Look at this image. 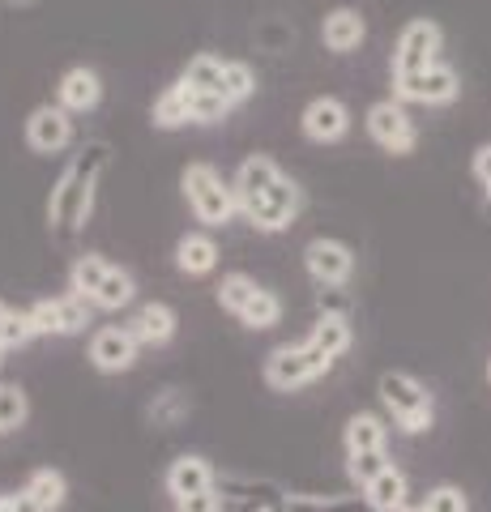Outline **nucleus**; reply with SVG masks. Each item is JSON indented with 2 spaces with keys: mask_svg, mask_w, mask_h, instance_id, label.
<instances>
[{
  "mask_svg": "<svg viewBox=\"0 0 491 512\" xmlns=\"http://www.w3.org/2000/svg\"><path fill=\"white\" fill-rule=\"evenodd\" d=\"M235 111V103L218 99L210 90L188 86L184 77H176L171 86L158 90V99L150 103V124L158 133H180V128H210V124H227V116Z\"/></svg>",
  "mask_w": 491,
  "mask_h": 512,
  "instance_id": "nucleus-4",
  "label": "nucleus"
},
{
  "mask_svg": "<svg viewBox=\"0 0 491 512\" xmlns=\"http://www.w3.org/2000/svg\"><path fill=\"white\" fill-rule=\"evenodd\" d=\"M77 299H86L94 312H124L137 303V278L133 269H124L120 261L103 252H77L69 265V286Z\"/></svg>",
  "mask_w": 491,
  "mask_h": 512,
  "instance_id": "nucleus-3",
  "label": "nucleus"
},
{
  "mask_svg": "<svg viewBox=\"0 0 491 512\" xmlns=\"http://www.w3.org/2000/svg\"><path fill=\"white\" fill-rule=\"evenodd\" d=\"M235 184V201H240V218L248 222L257 235H282L291 231L299 214H304V188H299L295 175H287L278 167L274 154H248L231 175Z\"/></svg>",
  "mask_w": 491,
  "mask_h": 512,
  "instance_id": "nucleus-1",
  "label": "nucleus"
},
{
  "mask_svg": "<svg viewBox=\"0 0 491 512\" xmlns=\"http://www.w3.org/2000/svg\"><path fill=\"white\" fill-rule=\"evenodd\" d=\"M389 419L376 410H355L342 427V453H389Z\"/></svg>",
  "mask_w": 491,
  "mask_h": 512,
  "instance_id": "nucleus-23",
  "label": "nucleus"
},
{
  "mask_svg": "<svg viewBox=\"0 0 491 512\" xmlns=\"http://www.w3.org/2000/svg\"><path fill=\"white\" fill-rule=\"evenodd\" d=\"M393 99L406 107H453L462 99V73L449 60H436L427 69L393 77Z\"/></svg>",
  "mask_w": 491,
  "mask_h": 512,
  "instance_id": "nucleus-10",
  "label": "nucleus"
},
{
  "mask_svg": "<svg viewBox=\"0 0 491 512\" xmlns=\"http://www.w3.org/2000/svg\"><path fill=\"white\" fill-rule=\"evenodd\" d=\"M171 508H176V512H223V508H227V491H223V487H214V491L188 495V500H176Z\"/></svg>",
  "mask_w": 491,
  "mask_h": 512,
  "instance_id": "nucleus-32",
  "label": "nucleus"
},
{
  "mask_svg": "<svg viewBox=\"0 0 491 512\" xmlns=\"http://www.w3.org/2000/svg\"><path fill=\"white\" fill-rule=\"evenodd\" d=\"M334 367H338V359H329L325 350L304 333L299 342H282V346L269 350L265 363H261V380L274 393H299V389H308V384H316L321 376H329Z\"/></svg>",
  "mask_w": 491,
  "mask_h": 512,
  "instance_id": "nucleus-8",
  "label": "nucleus"
},
{
  "mask_svg": "<svg viewBox=\"0 0 491 512\" xmlns=\"http://www.w3.org/2000/svg\"><path fill=\"white\" fill-rule=\"evenodd\" d=\"M188 410H193V406H188V397H184L180 389H163V393H158L154 402H150V419L163 423V427H171V423H180Z\"/></svg>",
  "mask_w": 491,
  "mask_h": 512,
  "instance_id": "nucleus-29",
  "label": "nucleus"
},
{
  "mask_svg": "<svg viewBox=\"0 0 491 512\" xmlns=\"http://www.w3.org/2000/svg\"><path fill=\"white\" fill-rule=\"evenodd\" d=\"M180 77L197 90H210L218 99H227L235 107H244L252 94L261 90V77L248 60H235V56H218V52H197L193 60L180 69Z\"/></svg>",
  "mask_w": 491,
  "mask_h": 512,
  "instance_id": "nucleus-9",
  "label": "nucleus"
},
{
  "mask_svg": "<svg viewBox=\"0 0 491 512\" xmlns=\"http://www.w3.org/2000/svg\"><path fill=\"white\" fill-rule=\"evenodd\" d=\"M398 512H423V504H415V500H410L406 508H398Z\"/></svg>",
  "mask_w": 491,
  "mask_h": 512,
  "instance_id": "nucleus-36",
  "label": "nucleus"
},
{
  "mask_svg": "<svg viewBox=\"0 0 491 512\" xmlns=\"http://www.w3.org/2000/svg\"><path fill=\"white\" fill-rule=\"evenodd\" d=\"M9 5H18V9H22V5H35V0H0V9H9Z\"/></svg>",
  "mask_w": 491,
  "mask_h": 512,
  "instance_id": "nucleus-35",
  "label": "nucleus"
},
{
  "mask_svg": "<svg viewBox=\"0 0 491 512\" xmlns=\"http://www.w3.org/2000/svg\"><path fill=\"white\" fill-rule=\"evenodd\" d=\"M9 312H13V303L0 299V325H5V320H9Z\"/></svg>",
  "mask_w": 491,
  "mask_h": 512,
  "instance_id": "nucleus-34",
  "label": "nucleus"
},
{
  "mask_svg": "<svg viewBox=\"0 0 491 512\" xmlns=\"http://www.w3.org/2000/svg\"><path fill=\"white\" fill-rule=\"evenodd\" d=\"M355 269H359V256L338 235H316L304 244V274L312 278V286H321V291H346Z\"/></svg>",
  "mask_w": 491,
  "mask_h": 512,
  "instance_id": "nucleus-12",
  "label": "nucleus"
},
{
  "mask_svg": "<svg viewBox=\"0 0 491 512\" xmlns=\"http://www.w3.org/2000/svg\"><path fill=\"white\" fill-rule=\"evenodd\" d=\"M470 175H474V184H479V192H483V214L491 218V141L474 146V154H470Z\"/></svg>",
  "mask_w": 491,
  "mask_h": 512,
  "instance_id": "nucleus-31",
  "label": "nucleus"
},
{
  "mask_svg": "<svg viewBox=\"0 0 491 512\" xmlns=\"http://www.w3.org/2000/svg\"><path fill=\"white\" fill-rule=\"evenodd\" d=\"M86 359H90V367L99 376H124V372H133L137 367L141 342L129 333V325H99L90 333Z\"/></svg>",
  "mask_w": 491,
  "mask_h": 512,
  "instance_id": "nucleus-17",
  "label": "nucleus"
},
{
  "mask_svg": "<svg viewBox=\"0 0 491 512\" xmlns=\"http://www.w3.org/2000/svg\"><path fill=\"white\" fill-rule=\"evenodd\" d=\"M30 423V393L18 380H0V440Z\"/></svg>",
  "mask_w": 491,
  "mask_h": 512,
  "instance_id": "nucleus-26",
  "label": "nucleus"
},
{
  "mask_svg": "<svg viewBox=\"0 0 491 512\" xmlns=\"http://www.w3.org/2000/svg\"><path fill=\"white\" fill-rule=\"evenodd\" d=\"M359 500L368 504V512H398V508H406L410 504V478H406V470L389 461V466L359 491Z\"/></svg>",
  "mask_w": 491,
  "mask_h": 512,
  "instance_id": "nucleus-24",
  "label": "nucleus"
},
{
  "mask_svg": "<svg viewBox=\"0 0 491 512\" xmlns=\"http://www.w3.org/2000/svg\"><path fill=\"white\" fill-rule=\"evenodd\" d=\"M385 466H389V453H351V457H346V478H351V483L363 491Z\"/></svg>",
  "mask_w": 491,
  "mask_h": 512,
  "instance_id": "nucleus-30",
  "label": "nucleus"
},
{
  "mask_svg": "<svg viewBox=\"0 0 491 512\" xmlns=\"http://www.w3.org/2000/svg\"><path fill=\"white\" fill-rule=\"evenodd\" d=\"M5 363H9V350H5V346H0V367H5Z\"/></svg>",
  "mask_w": 491,
  "mask_h": 512,
  "instance_id": "nucleus-37",
  "label": "nucleus"
},
{
  "mask_svg": "<svg viewBox=\"0 0 491 512\" xmlns=\"http://www.w3.org/2000/svg\"><path fill=\"white\" fill-rule=\"evenodd\" d=\"M376 397H380V410H385L389 427H398L402 436H427L436 427V397L415 372H402V367L380 372Z\"/></svg>",
  "mask_w": 491,
  "mask_h": 512,
  "instance_id": "nucleus-6",
  "label": "nucleus"
},
{
  "mask_svg": "<svg viewBox=\"0 0 491 512\" xmlns=\"http://www.w3.org/2000/svg\"><path fill=\"white\" fill-rule=\"evenodd\" d=\"M176 269L184 278H210V274H218V261H223V248H218V239H214V231H184L180 239H176Z\"/></svg>",
  "mask_w": 491,
  "mask_h": 512,
  "instance_id": "nucleus-22",
  "label": "nucleus"
},
{
  "mask_svg": "<svg viewBox=\"0 0 491 512\" xmlns=\"http://www.w3.org/2000/svg\"><path fill=\"white\" fill-rule=\"evenodd\" d=\"M265 512H287V508H282V504H274V508H265Z\"/></svg>",
  "mask_w": 491,
  "mask_h": 512,
  "instance_id": "nucleus-38",
  "label": "nucleus"
},
{
  "mask_svg": "<svg viewBox=\"0 0 491 512\" xmlns=\"http://www.w3.org/2000/svg\"><path fill=\"white\" fill-rule=\"evenodd\" d=\"M445 60V26L436 18H410L398 39H393V56H389V77L398 73H415L427 64Z\"/></svg>",
  "mask_w": 491,
  "mask_h": 512,
  "instance_id": "nucleus-14",
  "label": "nucleus"
},
{
  "mask_svg": "<svg viewBox=\"0 0 491 512\" xmlns=\"http://www.w3.org/2000/svg\"><path fill=\"white\" fill-rule=\"evenodd\" d=\"M30 342H39L35 320H30V312H26V308H22V312L13 308V312H9V320L0 325V346H5L9 355H13V350H26Z\"/></svg>",
  "mask_w": 491,
  "mask_h": 512,
  "instance_id": "nucleus-28",
  "label": "nucleus"
},
{
  "mask_svg": "<svg viewBox=\"0 0 491 512\" xmlns=\"http://www.w3.org/2000/svg\"><path fill=\"white\" fill-rule=\"evenodd\" d=\"M0 512H39V504L18 487V491H0Z\"/></svg>",
  "mask_w": 491,
  "mask_h": 512,
  "instance_id": "nucleus-33",
  "label": "nucleus"
},
{
  "mask_svg": "<svg viewBox=\"0 0 491 512\" xmlns=\"http://www.w3.org/2000/svg\"><path fill=\"white\" fill-rule=\"evenodd\" d=\"M124 325H129V333L141 342V350H163V346L176 342L180 312L171 308V303H163V299H150V303H137Z\"/></svg>",
  "mask_w": 491,
  "mask_h": 512,
  "instance_id": "nucleus-18",
  "label": "nucleus"
},
{
  "mask_svg": "<svg viewBox=\"0 0 491 512\" xmlns=\"http://www.w3.org/2000/svg\"><path fill=\"white\" fill-rule=\"evenodd\" d=\"M22 491L39 504V512H60V508L69 504V478H65V470H56V466L30 470L26 483H22Z\"/></svg>",
  "mask_w": 491,
  "mask_h": 512,
  "instance_id": "nucleus-25",
  "label": "nucleus"
},
{
  "mask_svg": "<svg viewBox=\"0 0 491 512\" xmlns=\"http://www.w3.org/2000/svg\"><path fill=\"white\" fill-rule=\"evenodd\" d=\"M218 487V470L210 457L201 453H176L163 470V491L176 500H188V495H201V491H214Z\"/></svg>",
  "mask_w": 491,
  "mask_h": 512,
  "instance_id": "nucleus-20",
  "label": "nucleus"
},
{
  "mask_svg": "<svg viewBox=\"0 0 491 512\" xmlns=\"http://www.w3.org/2000/svg\"><path fill=\"white\" fill-rule=\"evenodd\" d=\"M363 128H368L372 146L393 154V158L415 154V146H419V124H415V116H410V107L398 103L393 94L389 99L368 103V111H363Z\"/></svg>",
  "mask_w": 491,
  "mask_h": 512,
  "instance_id": "nucleus-11",
  "label": "nucleus"
},
{
  "mask_svg": "<svg viewBox=\"0 0 491 512\" xmlns=\"http://www.w3.org/2000/svg\"><path fill=\"white\" fill-rule=\"evenodd\" d=\"M214 303L227 316L240 320L248 333H269V329L282 325V316H287V303H282V295L269 291V286L257 282L252 274H244V269H231V274L218 278Z\"/></svg>",
  "mask_w": 491,
  "mask_h": 512,
  "instance_id": "nucleus-5",
  "label": "nucleus"
},
{
  "mask_svg": "<svg viewBox=\"0 0 491 512\" xmlns=\"http://www.w3.org/2000/svg\"><path fill=\"white\" fill-rule=\"evenodd\" d=\"M487 384H491V359H487Z\"/></svg>",
  "mask_w": 491,
  "mask_h": 512,
  "instance_id": "nucleus-39",
  "label": "nucleus"
},
{
  "mask_svg": "<svg viewBox=\"0 0 491 512\" xmlns=\"http://www.w3.org/2000/svg\"><path fill=\"white\" fill-rule=\"evenodd\" d=\"M321 43L325 52L334 56H355L363 43H368V18L355 5H334L321 18Z\"/></svg>",
  "mask_w": 491,
  "mask_h": 512,
  "instance_id": "nucleus-21",
  "label": "nucleus"
},
{
  "mask_svg": "<svg viewBox=\"0 0 491 512\" xmlns=\"http://www.w3.org/2000/svg\"><path fill=\"white\" fill-rule=\"evenodd\" d=\"M351 128H355V111L338 94H316L299 111V133L312 146H338V141L351 137Z\"/></svg>",
  "mask_w": 491,
  "mask_h": 512,
  "instance_id": "nucleus-16",
  "label": "nucleus"
},
{
  "mask_svg": "<svg viewBox=\"0 0 491 512\" xmlns=\"http://www.w3.org/2000/svg\"><path fill=\"white\" fill-rule=\"evenodd\" d=\"M180 197L205 231H223L240 218V201H235L231 175H223L214 163H188L180 171Z\"/></svg>",
  "mask_w": 491,
  "mask_h": 512,
  "instance_id": "nucleus-7",
  "label": "nucleus"
},
{
  "mask_svg": "<svg viewBox=\"0 0 491 512\" xmlns=\"http://www.w3.org/2000/svg\"><path fill=\"white\" fill-rule=\"evenodd\" d=\"M103 73L90 69V64H69L56 82V103L69 111V116H90V111L103 107Z\"/></svg>",
  "mask_w": 491,
  "mask_h": 512,
  "instance_id": "nucleus-19",
  "label": "nucleus"
},
{
  "mask_svg": "<svg viewBox=\"0 0 491 512\" xmlns=\"http://www.w3.org/2000/svg\"><path fill=\"white\" fill-rule=\"evenodd\" d=\"M22 141H26V150L39 154V158L69 154L77 146V116H69L60 103L30 107L26 120H22Z\"/></svg>",
  "mask_w": 491,
  "mask_h": 512,
  "instance_id": "nucleus-13",
  "label": "nucleus"
},
{
  "mask_svg": "<svg viewBox=\"0 0 491 512\" xmlns=\"http://www.w3.org/2000/svg\"><path fill=\"white\" fill-rule=\"evenodd\" d=\"M30 320H35V333L39 338H77V333L90 329V316L94 308L86 299H77L73 291H60V295H43L30 303Z\"/></svg>",
  "mask_w": 491,
  "mask_h": 512,
  "instance_id": "nucleus-15",
  "label": "nucleus"
},
{
  "mask_svg": "<svg viewBox=\"0 0 491 512\" xmlns=\"http://www.w3.org/2000/svg\"><path fill=\"white\" fill-rule=\"evenodd\" d=\"M107 167H112V141H103V137H90L69 154V163L60 167L52 192H47V205H43L47 231L56 239H73L86 231Z\"/></svg>",
  "mask_w": 491,
  "mask_h": 512,
  "instance_id": "nucleus-2",
  "label": "nucleus"
},
{
  "mask_svg": "<svg viewBox=\"0 0 491 512\" xmlns=\"http://www.w3.org/2000/svg\"><path fill=\"white\" fill-rule=\"evenodd\" d=\"M419 504H423V512H470V495L457 483H436V487H427Z\"/></svg>",
  "mask_w": 491,
  "mask_h": 512,
  "instance_id": "nucleus-27",
  "label": "nucleus"
}]
</instances>
